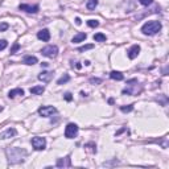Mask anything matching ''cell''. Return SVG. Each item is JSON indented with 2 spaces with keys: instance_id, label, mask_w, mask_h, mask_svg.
<instances>
[{
  "instance_id": "30",
  "label": "cell",
  "mask_w": 169,
  "mask_h": 169,
  "mask_svg": "<svg viewBox=\"0 0 169 169\" xmlns=\"http://www.w3.org/2000/svg\"><path fill=\"white\" fill-rule=\"evenodd\" d=\"M81 23H82V21H81V19L79 17H75V24H77V25H81Z\"/></svg>"
},
{
  "instance_id": "27",
  "label": "cell",
  "mask_w": 169,
  "mask_h": 169,
  "mask_svg": "<svg viewBox=\"0 0 169 169\" xmlns=\"http://www.w3.org/2000/svg\"><path fill=\"white\" fill-rule=\"evenodd\" d=\"M100 82H102V79H99V78H91L90 79V83H92V85H99Z\"/></svg>"
},
{
  "instance_id": "18",
  "label": "cell",
  "mask_w": 169,
  "mask_h": 169,
  "mask_svg": "<svg viewBox=\"0 0 169 169\" xmlns=\"http://www.w3.org/2000/svg\"><path fill=\"white\" fill-rule=\"evenodd\" d=\"M98 6V0H87V3H86V7L87 9H95V7Z\"/></svg>"
},
{
  "instance_id": "4",
  "label": "cell",
  "mask_w": 169,
  "mask_h": 169,
  "mask_svg": "<svg viewBox=\"0 0 169 169\" xmlns=\"http://www.w3.org/2000/svg\"><path fill=\"white\" fill-rule=\"evenodd\" d=\"M41 53H42V56H45V57L53 58V57H56V56H57L58 48L56 45H48V46H45V48H42Z\"/></svg>"
},
{
  "instance_id": "28",
  "label": "cell",
  "mask_w": 169,
  "mask_h": 169,
  "mask_svg": "<svg viewBox=\"0 0 169 169\" xmlns=\"http://www.w3.org/2000/svg\"><path fill=\"white\" fill-rule=\"evenodd\" d=\"M6 29H8V24H7V23H1V24H0V32L6 31Z\"/></svg>"
},
{
  "instance_id": "29",
  "label": "cell",
  "mask_w": 169,
  "mask_h": 169,
  "mask_svg": "<svg viewBox=\"0 0 169 169\" xmlns=\"http://www.w3.org/2000/svg\"><path fill=\"white\" fill-rule=\"evenodd\" d=\"M65 99L67 100V102H70V100L73 99V97H72V94H70V92H66L65 94Z\"/></svg>"
},
{
  "instance_id": "11",
  "label": "cell",
  "mask_w": 169,
  "mask_h": 169,
  "mask_svg": "<svg viewBox=\"0 0 169 169\" xmlns=\"http://www.w3.org/2000/svg\"><path fill=\"white\" fill-rule=\"evenodd\" d=\"M52 78H53L52 72H42L41 74H38V79L42 81V82H50Z\"/></svg>"
},
{
  "instance_id": "14",
  "label": "cell",
  "mask_w": 169,
  "mask_h": 169,
  "mask_svg": "<svg viewBox=\"0 0 169 169\" xmlns=\"http://www.w3.org/2000/svg\"><path fill=\"white\" fill-rule=\"evenodd\" d=\"M110 77H111L112 79H115V81H123L124 75L122 74L120 72H116V70H112V72L110 73Z\"/></svg>"
},
{
  "instance_id": "25",
  "label": "cell",
  "mask_w": 169,
  "mask_h": 169,
  "mask_svg": "<svg viewBox=\"0 0 169 169\" xmlns=\"http://www.w3.org/2000/svg\"><path fill=\"white\" fill-rule=\"evenodd\" d=\"M7 45H8V42H7L6 40H0V52L4 50V49L7 48Z\"/></svg>"
},
{
  "instance_id": "6",
  "label": "cell",
  "mask_w": 169,
  "mask_h": 169,
  "mask_svg": "<svg viewBox=\"0 0 169 169\" xmlns=\"http://www.w3.org/2000/svg\"><path fill=\"white\" fill-rule=\"evenodd\" d=\"M57 112V110H56V107L53 106H42L38 108V114L41 115V116H45V118H49L52 116L53 114H56Z\"/></svg>"
},
{
  "instance_id": "3",
  "label": "cell",
  "mask_w": 169,
  "mask_h": 169,
  "mask_svg": "<svg viewBox=\"0 0 169 169\" xmlns=\"http://www.w3.org/2000/svg\"><path fill=\"white\" fill-rule=\"evenodd\" d=\"M31 143H32V145H33V148H35L36 151H42V149L46 147L45 138H41V136H36V138H33L31 140Z\"/></svg>"
},
{
  "instance_id": "1",
  "label": "cell",
  "mask_w": 169,
  "mask_h": 169,
  "mask_svg": "<svg viewBox=\"0 0 169 169\" xmlns=\"http://www.w3.org/2000/svg\"><path fill=\"white\" fill-rule=\"evenodd\" d=\"M7 153H8V157H9V163H12V164L24 161V159L26 156V152L20 148H11L7 151Z\"/></svg>"
},
{
  "instance_id": "12",
  "label": "cell",
  "mask_w": 169,
  "mask_h": 169,
  "mask_svg": "<svg viewBox=\"0 0 169 169\" xmlns=\"http://www.w3.org/2000/svg\"><path fill=\"white\" fill-rule=\"evenodd\" d=\"M15 135H16V129H15V128H8L7 131H4L3 134L0 135V138H1V139H8V138L15 136Z\"/></svg>"
},
{
  "instance_id": "5",
  "label": "cell",
  "mask_w": 169,
  "mask_h": 169,
  "mask_svg": "<svg viewBox=\"0 0 169 169\" xmlns=\"http://www.w3.org/2000/svg\"><path fill=\"white\" fill-rule=\"evenodd\" d=\"M77 134H78V126H77V124L69 123L67 126H66V128H65V138L73 139Z\"/></svg>"
},
{
  "instance_id": "19",
  "label": "cell",
  "mask_w": 169,
  "mask_h": 169,
  "mask_svg": "<svg viewBox=\"0 0 169 169\" xmlns=\"http://www.w3.org/2000/svg\"><path fill=\"white\" fill-rule=\"evenodd\" d=\"M94 40L98 41V42H103V41H106V35H103V33H97V35H94Z\"/></svg>"
},
{
  "instance_id": "16",
  "label": "cell",
  "mask_w": 169,
  "mask_h": 169,
  "mask_svg": "<svg viewBox=\"0 0 169 169\" xmlns=\"http://www.w3.org/2000/svg\"><path fill=\"white\" fill-rule=\"evenodd\" d=\"M24 63H26V65H35V63H37V57H35V56H26L24 58Z\"/></svg>"
},
{
  "instance_id": "2",
  "label": "cell",
  "mask_w": 169,
  "mask_h": 169,
  "mask_svg": "<svg viewBox=\"0 0 169 169\" xmlns=\"http://www.w3.org/2000/svg\"><path fill=\"white\" fill-rule=\"evenodd\" d=\"M161 31V23L160 21H148L145 23L143 26H141V32L144 35H156L157 32Z\"/></svg>"
},
{
  "instance_id": "20",
  "label": "cell",
  "mask_w": 169,
  "mask_h": 169,
  "mask_svg": "<svg viewBox=\"0 0 169 169\" xmlns=\"http://www.w3.org/2000/svg\"><path fill=\"white\" fill-rule=\"evenodd\" d=\"M69 81H70L69 74H63L62 77H61L60 79L57 81V83H58V85H62V83H66V82H69Z\"/></svg>"
},
{
  "instance_id": "26",
  "label": "cell",
  "mask_w": 169,
  "mask_h": 169,
  "mask_svg": "<svg viewBox=\"0 0 169 169\" xmlns=\"http://www.w3.org/2000/svg\"><path fill=\"white\" fill-rule=\"evenodd\" d=\"M139 3H140L141 6H151V4L153 3V0H139Z\"/></svg>"
},
{
  "instance_id": "21",
  "label": "cell",
  "mask_w": 169,
  "mask_h": 169,
  "mask_svg": "<svg viewBox=\"0 0 169 169\" xmlns=\"http://www.w3.org/2000/svg\"><path fill=\"white\" fill-rule=\"evenodd\" d=\"M134 110V106L132 104H128V106H122L120 107V111L122 112H131Z\"/></svg>"
},
{
  "instance_id": "17",
  "label": "cell",
  "mask_w": 169,
  "mask_h": 169,
  "mask_svg": "<svg viewBox=\"0 0 169 169\" xmlns=\"http://www.w3.org/2000/svg\"><path fill=\"white\" fill-rule=\"evenodd\" d=\"M16 95H24V90L23 89H13L8 92V97L9 98H15Z\"/></svg>"
},
{
  "instance_id": "22",
  "label": "cell",
  "mask_w": 169,
  "mask_h": 169,
  "mask_svg": "<svg viewBox=\"0 0 169 169\" xmlns=\"http://www.w3.org/2000/svg\"><path fill=\"white\" fill-rule=\"evenodd\" d=\"M94 48V45L92 44H89V45H85V46H81V48H78V52H86V50H89V49H92Z\"/></svg>"
},
{
  "instance_id": "7",
  "label": "cell",
  "mask_w": 169,
  "mask_h": 169,
  "mask_svg": "<svg viewBox=\"0 0 169 169\" xmlns=\"http://www.w3.org/2000/svg\"><path fill=\"white\" fill-rule=\"evenodd\" d=\"M19 9L20 11H25L28 13H37L40 7L38 6H29V4H20L19 6Z\"/></svg>"
},
{
  "instance_id": "8",
  "label": "cell",
  "mask_w": 169,
  "mask_h": 169,
  "mask_svg": "<svg viewBox=\"0 0 169 169\" xmlns=\"http://www.w3.org/2000/svg\"><path fill=\"white\" fill-rule=\"evenodd\" d=\"M57 166L58 168H69V166H72V159H70V156H66L65 159H58Z\"/></svg>"
},
{
  "instance_id": "13",
  "label": "cell",
  "mask_w": 169,
  "mask_h": 169,
  "mask_svg": "<svg viewBox=\"0 0 169 169\" xmlns=\"http://www.w3.org/2000/svg\"><path fill=\"white\" fill-rule=\"evenodd\" d=\"M86 37H87V35L86 33H78V35H75L74 37H73V40H72V42H74V44H77V42H81V41H83V40H86Z\"/></svg>"
},
{
  "instance_id": "23",
  "label": "cell",
  "mask_w": 169,
  "mask_h": 169,
  "mask_svg": "<svg viewBox=\"0 0 169 169\" xmlns=\"http://www.w3.org/2000/svg\"><path fill=\"white\" fill-rule=\"evenodd\" d=\"M19 49H20V44H19V42H15L13 46H12V49H11V54H15V53L17 52Z\"/></svg>"
},
{
  "instance_id": "9",
  "label": "cell",
  "mask_w": 169,
  "mask_h": 169,
  "mask_svg": "<svg viewBox=\"0 0 169 169\" xmlns=\"http://www.w3.org/2000/svg\"><path fill=\"white\" fill-rule=\"evenodd\" d=\"M139 53H140V46L132 45L131 48L128 49V58L129 60H134V58H136L139 56Z\"/></svg>"
},
{
  "instance_id": "24",
  "label": "cell",
  "mask_w": 169,
  "mask_h": 169,
  "mask_svg": "<svg viewBox=\"0 0 169 169\" xmlns=\"http://www.w3.org/2000/svg\"><path fill=\"white\" fill-rule=\"evenodd\" d=\"M87 25L91 26V28H97V26L99 25V23H98L97 20H89L87 21Z\"/></svg>"
},
{
  "instance_id": "15",
  "label": "cell",
  "mask_w": 169,
  "mask_h": 169,
  "mask_svg": "<svg viewBox=\"0 0 169 169\" xmlns=\"http://www.w3.org/2000/svg\"><path fill=\"white\" fill-rule=\"evenodd\" d=\"M45 91V87L44 86H33L31 87V94H35V95H40Z\"/></svg>"
},
{
  "instance_id": "10",
  "label": "cell",
  "mask_w": 169,
  "mask_h": 169,
  "mask_svg": "<svg viewBox=\"0 0 169 169\" xmlns=\"http://www.w3.org/2000/svg\"><path fill=\"white\" fill-rule=\"evenodd\" d=\"M37 38L41 41H49L50 40V32L48 29H41L37 33Z\"/></svg>"
}]
</instances>
